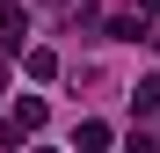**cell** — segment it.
Wrapping results in <instances>:
<instances>
[{"mask_svg":"<svg viewBox=\"0 0 160 153\" xmlns=\"http://www.w3.org/2000/svg\"><path fill=\"white\" fill-rule=\"evenodd\" d=\"M22 37H29V8L0 0V44H15V51H22Z\"/></svg>","mask_w":160,"mask_h":153,"instance_id":"cell-1","label":"cell"},{"mask_svg":"<svg viewBox=\"0 0 160 153\" xmlns=\"http://www.w3.org/2000/svg\"><path fill=\"white\" fill-rule=\"evenodd\" d=\"M153 110H160V80H153V73H146V80L131 88V117H153Z\"/></svg>","mask_w":160,"mask_h":153,"instance_id":"cell-2","label":"cell"},{"mask_svg":"<svg viewBox=\"0 0 160 153\" xmlns=\"http://www.w3.org/2000/svg\"><path fill=\"white\" fill-rule=\"evenodd\" d=\"M58 73V51H29V80H51Z\"/></svg>","mask_w":160,"mask_h":153,"instance_id":"cell-3","label":"cell"},{"mask_svg":"<svg viewBox=\"0 0 160 153\" xmlns=\"http://www.w3.org/2000/svg\"><path fill=\"white\" fill-rule=\"evenodd\" d=\"M109 37H124V44H138V37H146V22H138V15H117V22H109Z\"/></svg>","mask_w":160,"mask_h":153,"instance_id":"cell-4","label":"cell"},{"mask_svg":"<svg viewBox=\"0 0 160 153\" xmlns=\"http://www.w3.org/2000/svg\"><path fill=\"white\" fill-rule=\"evenodd\" d=\"M138 15H160V0H138Z\"/></svg>","mask_w":160,"mask_h":153,"instance_id":"cell-5","label":"cell"}]
</instances>
